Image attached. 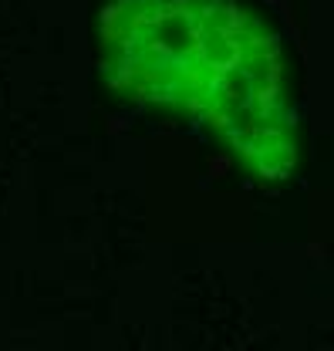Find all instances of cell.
Instances as JSON below:
<instances>
[{"instance_id": "cell-1", "label": "cell", "mask_w": 334, "mask_h": 351, "mask_svg": "<svg viewBox=\"0 0 334 351\" xmlns=\"http://www.w3.org/2000/svg\"><path fill=\"white\" fill-rule=\"evenodd\" d=\"M108 68L156 105L203 115L263 176L291 166L294 122L274 34L233 0H119Z\"/></svg>"}]
</instances>
